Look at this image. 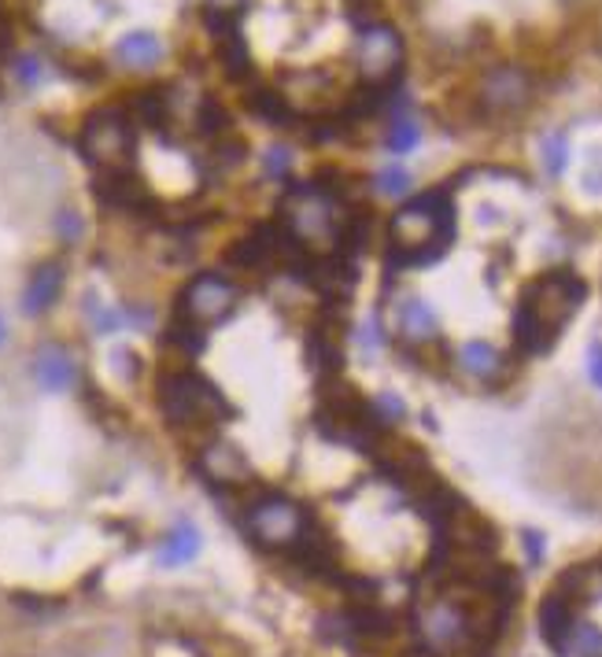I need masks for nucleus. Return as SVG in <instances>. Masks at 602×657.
Listing matches in <instances>:
<instances>
[{"mask_svg": "<svg viewBox=\"0 0 602 657\" xmlns=\"http://www.w3.org/2000/svg\"><path fill=\"white\" fill-rule=\"evenodd\" d=\"M580 299H585V281H577L573 274L543 277L529 293V299L521 303V314H517V340L529 347V351L551 347L554 333L569 322V314L580 307Z\"/></svg>", "mask_w": 602, "mask_h": 657, "instance_id": "1", "label": "nucleus"}, {"mask_svg": "<svg viewBox=\"0 0 602 657\" xmlns=\"http://www.w3.org/2000/svg\"><path fill=\"white\" fill-rule=\"evenodd\" d=\"M285 222L296 244L310 251H329L341 240L344 211L333 193L318 189V185H299L285 200Z\"/></svg>", "mask_w": 602, "mask_h": 657, "instance_id": "2", "label": "nucleus"}, {"mask_svg": "<svg viewBox=\"0 0 602 657\" xmlns=\"http://www.w3.org/2000/svg\"><path fill=\"white\" fill-rule=\"evenodd\" d=\"M82 152L93 166L108 174H122L130 163H134L137 152V134H134V122H130L122 111H97L86 129H82Z\"/></svg>", "mask_w": 602, "mask_h": 657, "instance_id": "3", "label": "nucleus"}, {"mask_svg": "<svg viewBox=\"0 0 602 657\" xmlns=\"http://www.w3.org/2000/svg\"><path fill=\"white\" fill-rule=\"evenodd\" d=\"M248 536L267 550H293L307 540V513L285 495H262L248 506Z\"/></svg>", "mask_w": 602, "mask_h": 657, "instance_id": "4", "label": "nucleus"}, {"mask_svg": "<svg viewBox=\"0 0 602 657\" xmlns=\"http://www.w3.org/2000/svg\"><path fill=\"white\" fill-rule=\"evenodd\" d=\"M447 233V200L444 193H426L407 203L392 219V244L403 256H429L432 244H440Z\"/></svg>", "mask_w": 602, "mask_h": 657, "instance_id": "5", "label": "nucleus"}, {"mask_svg": "<svg viewBox=\"0 0 602 657\" xmlns=\"http://www.w3.org/2000/svg\"><path fill=\"white\" fill-rule=\"evenodd\" d=\"M477 617L474 609L458 598H437L432 606L421 609L418 617V635L426 643V650H437V654H447V650H458V646L474 643L477 640Z\"/></svg>", "mask_w": 602, "mask_h": 657, "instance_id": "6", "label": "nucleus"}, {"mask_svg": "<svg viewBox=\"0 0 602 657\" xmlns=\"http://www.w3.org/2000/svg\"><path fill=\"white\" fill-rule=\"evenodd\" d=\"M159 402H163V414L174 425H207V421L225 418L222 396L207 381L193 377V373H177V377L167 381Z\"/></svg>", "mask_w": 602, "mask_h": 657, "instance_id": "7", "label": "nucleus"}, {"mask_svg": "<svg viewBox=\"0 0 602 657\" xmlns=\"http://www.w3.org/2000/svg\"><path fill=\"white\" fill-rule=\"evenodd\" d=\"M355 63L370 86H389L403 67V41L389 23H366L355 45Z\"/></svg>", "mask_w": 602, "mask_h": 657, "instance_id": "8", "label": "nucleus"}, {"mask_svg": "<svg viewBox=\"0 0 602 657\" xmlns=\"http://www.w3.org/2000/svg\"><path fill=\"white\" fill-rule=\"evenodd\" d=\"M237 299H241V293L230 277L200 274L189 288H185L182 314H185V322H193V325H214V322H222L225 314H233Z\"/></svg>", "mask_w": 602, "mask_h": 657, "instance_id": "9", "label": "nucleus"}, {"mask_svg": "<svg viewBox=\"0 0 602 657\" xmlns=\"http://www.w3.org/2000/svg\"><path fill=\"white\" fill-rule=\"evenodd\" d=\"M529 97H532L529 74H525L521 67H514V63L495 67L484 78V86H481V100H484V108L492 111V115H511V111L529 104Z\"/></svg>", "mask_w": 602, "mask_h": 657, "instance_id": "10", "label": "nucleus"}, {"mask_svg": "<svg viewBox=\"0 0 602 657\" xmlns=\"http://www.w3.org/2000/svg\"><path fill=\"white\" fill-rule=\"evenodd\" d=\"M34 381H37V388L52 392V396H63V392H71L74 384H78V362H74V355L67 347L45 344V347H37V355H34Z\"/></svg>", "mask_w": 602, "mask_h": 657, "instance_id": "11", "label": "nucleus"}, {"mask_svg": "<svg viewBox=\"0 0 602 657\" xmlns=\"http://www.w3.org/2000/svg\"><path fill=\"white\" fill-rule=\"evenodd\" d=\"M200 469L207 481L225 484V487L248 481V462H244V455L233 444H207L200 455Z\"/></svg>", "mask_w": 602, "mask_h": 657, "instance_id": "12", "label": "nucleus"}, {"mask_svg": "<svg viewBox=\"0 0 602 657\" xmlns=\"http://www.w3.org/2000/svg\"><path fill=\"white\" fill-rule=\"evenodd\" d=\"M396 328H400L403 340L426 344V340H432V336L440 333V318H437V311H432V307L426 303V299L407 296V299H403V303L396 307Z\"/></svg>", "mask_w": 602, "mask_h": 657, "instance_id": "13", "label": "nucleus"}, {"mask_svg": "<svg viewBox=\"0 0 602 657\" xmlns=\"http://www.w3.org/2000/svg\"><path fill=\"white\" fill-rule=\"evenodd\" d=\"M63 293V270L56 266V262H45V266H37L30 281H26V293H23V311L37 318L45 314L49 307L60 299Z\"/></svg>", "mask_w": 602, "mask_h": 657, "instance_id": "14", "label": "nucleus"}, {"mask_svg": "<svg viewBox=\"0 0 602 657\" xmlns=\"http://www.w3.org/2000/svg\"><path fill=\"white\" fill-rule=\"evenodd\" d=\"M115 60L130 71H152L163 60V41L148 30H134L115 45Z\"/></svg>", "mask_w": 602, "mask_h": 657, "instance_id": "15", "label": "nucleus"}, {"mask_svg": "<svg viewBox=\"0 0 602 657\" xmlns=\"http://www.w3.org/2000/svg\"><path fill=\"white\" fill-rule=\"evenodd\" d=\"M573 621H577V617H573V609H569V595H566V591H554V595L540 609V624H543V640H548L558 654L569 650Z\"/></svg>", "mask_w": 602, "mask_h": 657, "instance_id": "16", "label": "nucleus"}, {"mask_svg": "<svg viewBox=\"0 0 602 657\" xmlns=\"http://www.w3.org/2000/svg\"><path fill=\"white\" fill-rule=\"evenodd\" d=\"M458 370L474 381H495L503 373V355L488 340H466L458 347Z\"/></svg>", "mask_w": 602, "mask_h": 657, "instance_id": "17", "label": "nucleus"}, {"mask_svg": "<svg viewBox=\"0 0 602 657\" xmlns=\"http://www.w3.org/2000/svg\"><path fill=\"white\" fill-rule=\"evenodd\" d=\"M200 554V529L189 521H177L171 532H167L163 547H159V566L174 569V566H185Z\"/></svg>", "mask_w": 602, "mask_h": 657, "instance_id": "18", "label": "nucleus"}, {"mask_svg": "<svg viewBox=\"0 0 602 657\" xmlns=\"http://www.w3.org/2000/svg\"><path fill=\"white\" fill-rule=\"evenodd\" d=\"M86 318H89L93 333H100V336H111V333H119V328H126V318H122V307H108V303H100L97 296H86Z\"/></svg>", "mask_w": 602, "mask_h": 657, "instance_id": "19", "label": "nucleus"}, {"mask_svg": "<svg viewBox=\"0 0 602 657\" xmlns=\"http://www.w3.org/2000/svg\"><path fill=\"white\" fill-rule=\"evenodd\" d=\"M577 657H602V628L588 621H573L569 628V650Z\"/></svg>", "mask_w": 602, "mask_h": 657, "instance_id": "20", "label": "nucleus"}, {"mask_svg": "<svg viewBox=\"0 0 602 657\" xmlns=\"http://www.w3.org/2000/svg\"><path fill=\"white\" fill-rule=\"evenodd\" d=\"M418 140H421V129H418V122H414L410 115H396V119H392L389 152L407 156V152H414V148H418Z\"/></svg>", "mask_w": 602, "mask_h": 657, "instance_id": "21", "label": "nucleus"}, {"mask_svg": "<svg viewBox=\"0 0 602 657\" xmlns=\"http://www.w3.org/2000/svg\"><path fill=\"white\" fill-rule=\"evenodd\" d=\"M566 163H569V137L562 129H554V134L543 137V171L551 177H562Z\"/></svg>", "mask_w": 602, "mask_h": 657, "instance_id": "22", "label": "nucleus"}, {"mask_svg": "<svg viewBox=\"0 0 602 657\" xmlns=\"http://www.w3.org/2000/svg\"><path fill=\"white\" fill-rule=\"evenodd\" d=\"M373 185H378V193H384V196H403L410 189V174L403 171V166H384Z\"/></svg>", "mask_w": 602, "mask_h": 657, "instance_id": "23", "label": "nucleus"}, {"mask_svg": "<svg viewBox=\"0 0 602 657\" xmlns=\"http://www.w3.org/2000/svg\"><path fill=\"white\" fill-rule=\"evenodd\" d=\"M15 78H19V86H26V89L41 86V82H45V63L37 60V55H19V60H15Z\"/></svg>", "mask_w": 602, "mask_h": 657, "instance_id": "24", "label": "nucleus"}, {"mask_svg": "<svg viewBox=\"0 0 602 657\" xmlns=\"http://www.w3.org/2000/svg\"><path fill=\"white\" fill-rule=\"evenodd\" d=\"M56 233H60V240H82V233H86V222H82V214L74 208H63L60 214H56Z\"/></svg>", "mask_w": 602, "mask_h": 657, "instance_id": "25", "label": "nucleus"}, {"mask_svg": "<svg viewBox=\"0 0 602 657\" xmlns=\"http://www.w3.org/2000/svg\"><path fill=\"white\" fill-rule=\"evenodd\" d=\"M355 340H359V347L366 355L381 351V347H384V328H381L378 318H366V322L355 328Z\"/></svg>", "mask_w": 602, "mask_h": 657, "instance_id": "26", "label": "nucleus"}, {"mask_svg": "<svg viewBox=\"0 0 602 657\" xmlns=\"http://www.w3.org/2000/svg\"><path fill=\"white\" fill-rule=\"evenodd\" d=\"M373 418H378V421H400V418H407V402H403L396 392H381L378 402H373Z\"/></svg>", "mask_w": 602, "mask_h": 657, "instance_id": "27", "label": "nucleus"}, {"mask_svg": "<svg viewBox=\"0 0 602 657\" xmlns=\"http://www.w3.org/2000/svg\"><path fill=\"white\" fill-rule=\"evenodd\" d=\"M262 166H267V177H274V182H285L288 171H293V156H288L285 148H270V152L262 156Z\"/></svg>", "mask_w": 602, "mask_h": 657, "instance_id": "28", "label": "nucleus"}, {"mask_svg": "<svg viewBox=\"0 0 602 657\" xmlns=\"http://www.w3.org/2000/svg\"><path fill=\"white\" fill-rule=\"evenodd\" d=\"M207 15H211V23H225V18H233L244 8V0H204Z\"/></svg>", "mask_w": 602, "mask_h": 657, "instance_id": "29", "label": "nucleus"}, {"mask_svg": "<svg viewBox=\"0 0 602 657\" xmlns=\"http://www.w3.org/2000/svg\"><path fill=\"white\" fill-rule=\"evenodd\" d=\"M122 318H126V328H152V322H156V314L140 303L122 307Z\"/></svg>", "mask_w": 602, "mask_h": 657, "instance_id": "30", "label": "nucleus"}, {"mask_svg": "<svg viewBox=\"0 0 602 657\" xmlns=\"http://www.w3.org/2000/svg\"><path fill=\"white\" fill-rule=\"evenodd\" d=\"M588 373H591V381H595V388L602 392V340L588 347Z\"/></svg>", "mask_w": 602, "mask_h": 657, "instance_id": "31", "label": "nucleus"}, {"mask_svg": "<svg viewBox=\"0 0 602 657\" xmlns=\"http://www.w3.org/2000/svg\"><path fill=\"white\" fill-rule=\"evenodd\" d=\"M525 547H529L532 561H540L543 558V536H540V532H525Z\"/></svg>", "mask_w": 602, "mask_h": 657, "instance_id": "32", "label": "nucleus"}, {"mask_svg": "<svg viewBox=\"0 0 602 657\" xmlns=\"http://www.w3.org/2000/svg\"><path fill=\"white\" fill-rule=\"evenodd\" d=\"M4 340H8V325H4V318H0V347H4Z\"/></svg>", "mask_w": 602, "mask_h": 657, "instance_id": "33", "label": "nucleus"}]
</instances>
